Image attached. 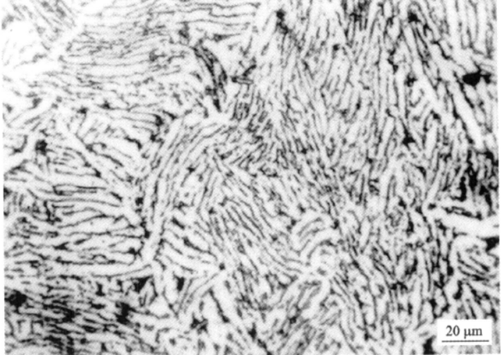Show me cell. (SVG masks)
I'll return each instance as SVG.
<instances>
[{"instance_id":"30bf717a","label":"cell","mask_w":501,"mask_h":355,"mask_svg":"<svg viewBox=\"0 0 501 355\" xmlns=\"http://www.w3.org/2000/svg\"><path fill=\"white\" fill-rule=\"evenodd\" d=\"M434 91H435L437 99L445 100L448 96H450L448 84L442 82L441 80H439L438 82L436 84L435 86H434Z\"/></svg>"},{"instance_id":"7a4b0ae2","label":"cell","mask_w":501,"mask_h":355,"mask_svg":"<svg viewBox=\"0 0 501 355\" xmlns=\"http://www.w3.org/2000/svg\"><path fill=\"white\" fill-rule=\"evenodd\" d=\"M403 40L405 41L406 44L408 46L412 56H419L417 51L416 39L417 34L413 26L410 22L403 24L402 36Z\"/></svg>"},{"instance_id":"3957f363","label":"cell","mask_w":501,"mask_h":355,"mask_svg":"<svg viewBox=\"0 0 501 355\" xmlns=\"http://www.w3.org/2000/svg\"><path fill=\"white\" fill-rule=\"evenodd\" d=\"M460 82L461 93H462L464 99L472 107L480 105L481 100H480L479 95L478 94L475 85L467 83V82Z\"/></svg>"},{"instance_id":"8992f818","label":"cell","mask_w":501,"mask_h":355,"mask_svg":"<svg viewBox=\"0 0 501 355\" xmlns=\"http://www.w3.org/2000/svg\"><path fill=\"white\" fill-rule=\"evenodd\" d=\"M360 307L366 326L375 325L379 319L374 305H360Z\"/></svg>"},{"instance_id":"9c48e42d","label":"cell","mask_w":501,"mask_h":355,"mask_svg":"<svg viewBox=\"0 0 501 355\" xmlns=\"http://www.w3.org/2000/svg\"><path fill=\"white\" fill-rule=\"evenodd\" d=\"M469 302L471 310H472V316H473L474 320L487 319V317H486L483 310H482L481 306H480L479 303L477 300V297L469 301Z\"/></svg>"},{"instance_id":"6da1fadb","label":"cell","mask_w":501,"mask_h":355,"mask_svg":"<svg viewBox=\"0 0 501 355\" xmlns=\"http://www.w3.org/2000/svg\"><path fill=\"white\" fill-rule=\"evenodd\" d=\"M146 311L157 318H162L175 314L172 310V306L167 302L164 295H157L155 299L145 307Z\"/></svg>"},{"instance_id":"5b68a950","label":"cell","mask_w":501,"mask_h":355,"mask_svg":"<svg viewBox=\"0 0 501 355\" xmlns=\"http://www.w3.org/2000/svg\"><path fill=\"white\" fill-rule=\"evenodd\" d=\"M403 24L401 20L395 16L392 20H390L385 28L384 34L389 37L394 42H397L402 36Z\"/></svg>"},{"instance_id":"52a82bcc","label":"cell","mask_w":501,"mask_h":355,"mask_svg":"<svg viewBox=\"0 0 501 355\" xmlns=\"http://www.w3.org/2000/svg\"><path fill=\"white\" fill-rule=\"evenodd\" d=\"M380 14L386 22L392 20L396 15V10L392 1H383L380 6Z\"/></svg>"},{"instance_id":"ba28073f","label":"cell","mask_w":501,"mask_h":355,"mask_svg":"<svg viewBox=\"0 0 501 355\" xmlns=\"http://www.w3.org/2000/svg\"><path fill=\"white\" fill-rule=\"evenodd\" d=\"M435 266L438 269V270L440 271L442 276L445 277V280L453 273V269H452L451 266H450V263H449L446 258H443V257L441 256L439 257Z\"/></svg>"},{"instance_id":"277c9868","label":"cell","mask_w":501,"mask_h":355,"mask_svg":"<svg viewBox=\"0 0 501 355\" xmlns=\"http://www.w3.org/2000/svg\"><path fill=\"white\" fill-rule=\"evenodd\" d=\"M420 323H434L436 321L433 313V304L430 299H424L418 311Z\"/></svg>"}]
</instances>
